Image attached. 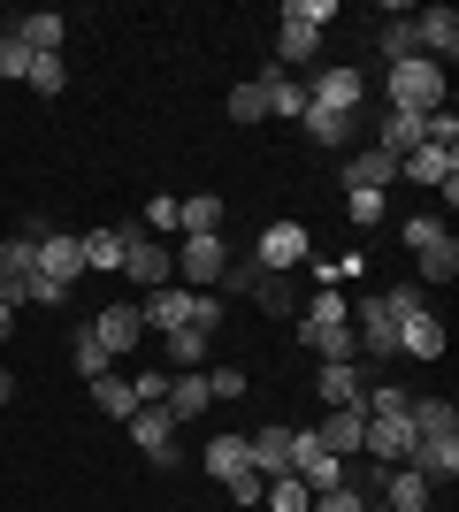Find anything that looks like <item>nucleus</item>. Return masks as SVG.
<instances>
[{
  "instance_id": "1",
  "label": "nucleus",
  "mask_w": 459,
  "mask_h": 512,
  "mask_svg": "<svg viewBox=\"0 0 459 512\" xmlns=\"http://www.w3.org/2000/svg\"><path fill=\"white\" fill-rule=\"evenodd\" d=\"M138 321H146V329H222V299H215V291H184V283H161V291H146Z\"/></svg>"
},
{
  "instance_id": "2",
  "label": "nucleus",
  "mask_w": 459,
  "mask_h": 512,
  "mask_svg": "<svg viewBox=\"0 0 459 512\" xmlns=\"http://www.w3.org/2000/svg\"><path fill=\"white\" fill-rule=\"evenodd\" d=\"M406 253H414L421 283H452L459 276V237L444 230L437 214H414V222H406Z\"/></svg>"
},
{
  "instance_id": "3",
  "label": "nucleus",
  "mask_w": 459,
  "mask_h": 512,
  "mask_svg": "<svg viewBox=\"0 0 459 512\" xmlns=\"http://www.w3.org/2000/svg\"><path fill=\"white\" fill-rule=\"evenodd\" d=\"M383 92H391V107H406V115H437L444 107V69L429 62V54H406V62H391Z\"/></svg>"
},
{
  "instance_id": "4",
  "label": "nucleus",
  "mask_w": 459,
  "mask_h": 512,
  "mask_svg": "<svg viewBox=\"0 0 459 512\" xmlns=\"http://www.w3.org/2000/svg\"><path fill=\"white\" fill-rule=\"evenodd\" d=\"M421 444V428L406 421V413H368V436H360V451H368L375 467H406Z\"/></svg>"
},
{
  "instance_id": "5",
  "label": "nucleus",
  "mask_w": 459,
  "mask_h": 512,
  "mask_svg": "<svg viewBox=\"0 0 459 512\" xmlns=\"http://www.w3.org/2000/svg\"><path fill=\"white\" fill-rule=\"evenodd\" d=\"M115 276H131L138 291H161V283L176 276V253H169V245H153L146 230H123V268H115Z\"/></svg>"
},
{
  "instance_id": "6",
  "label": "nucleus",
  "mask_w": 459,
  "mask_h": 512,
  "mask_svg": "<svg viewBox=\"0 0 459 512\" xmlns=\"http://www.w3.org/2000/svg\"><path fill=\"white\" fill-rule=\"evenodd\" d=\"M222 268H230V245H222V230L184 237V253H176V276H184V291H215Z\"/></svg>"
},
{
  "instance_id": "7",
  "label": "nucleus",
  "mask_w": 459,
  "mask_h": 512,
  "mask_svg": "<svg viewBox=\"0 0 459 512\" xmlns=\"http://www.w3.org/2000/svg\"><path fill=\"white\" fill-rule=\"evenodd\" d=\"M360 100H368V77H360L352 62L322 69V77L306 85V107H322V115H360Z\"/></svg>"
},
{
  "instance_id": "8",
  "label": "nucleus",
  "mask_w": 459,
  "mask_h": 512,
  "mask_svg": "<svg viewBox=\"0 0 459 512\" xmlns=\"http://www.w3.org/2000/svg\"><path fill=\"white\" fill-rule=\"evenodd\" d=\"M306 230L299 222H268L261 237H253V260H261V276H291V268H306Z\"/></svg>"
},
{
  "instance_id": "9",
  "label": "nucleus",
  "mask_w": 459,
  "mask_h": 512,
  "mask_svg": "<svg viewBox=\"0 0 459 512\" xmlns=\"http://www.w3.org/2000/svg\"><path fill=\"white\" fill-rule=\"evenodd\" d=\"M291 474H299L306 490H345V459H329L322 444H314V428H291Z\"/></svg>"
},
{
  "instance_id": "10",
  "label": "nucleus",
  "mask_w": 459,
  "mask_h": 512,
  "mask_svg": "<svg viewBox=\"0 0 459 512\" xmlns=\"http://www.w3.org/2000/svg\"><path fill=\"white\" fill-rule=\"evenodd\" d=\"M123 428H131V444L146 451L153 467H176V459H184V451H176V421H169L161 406H138V413H131Z\"/></svg>"
},
{
  "instance_id": "11",
  "label": "nucleus",
  "mask_w": 459,
  "mask_h": 512,
  "mask_svg": "<svg viewBox=\"0 0 459 512\" xmlns=\"http://www.w3.org/2000/svg\"><path fill=\"white\" fill-rule=\"evenodd\" d=\"M352 321H360L352 337H360V352H368V360H398V321L383 314V299H360V306H352Z\"/></svg>"
},
{
  "instance_id": "12",
  "label": "nucleus",
  "mask_w": 459,
  "mask_h": 512,
  "mask_svg": "<svg viewBox=\"0 0 459 512\" xmlns=\"http://www.w3.org/2000/svg\"><path fill=\"white\" fill-rule=\"evenodd\" d=\"M391 176H398V153H383V146H352V161H345V192H391Z\"/></svg>"
},
{
  "instance_id": "13",
  "label": "nucleus",
  "mask_w": 459,
  "mask_h": 512,
  "mask_svg": "<svg viewBox=\"0 0 459 512\" xmlns=\"http://www.w3.org/2000/svg\"><path fill=\"white\" fill-rule=\"evenodd\" d=\"M299 344H314L329 367H352V352H360L352 321H306V314H299Z\"/></svg>"
},
{
  "instance_id": "14",
  "label": "nucleus",
  "mask_w": 459,
  "mask_h": 512,
  "mask_svg": "<svg viewBox=\"0 0 459 512\" xmlns=\"http://www.w3.org/2000/svg\"><path fill=\"white\" fill-rule=\"evenodd\" d=\"M414 39H421V54L444 69L459 54V16H452V8H421V16H414Z\"/></svg>"
},
{
  "instance_id": "15",
  "label": "nucleus",
  "mask_w": 459,
  "mask_h": 512,
  "mask_svg": "<svg viewBox=\"0 0 459 512\" xmlns=\"http://www.w3.org/2000/svg\"><path fill=\"white\" fill-rule=\"evenodd\" d=\"M39 276H54L69 291V283L85 276V245H77V237H62V230H46L39 237Z\"/></svg>"
},
{
  "instance_id": "16",
  "label": "nucleus",
  "mask_w": 459,
  "mask_h": 512,
  "mask_svg": "<svg viewBox=\"0 0 459 512\" xmlns=\"http://www.w3.org/2000/svg\"><path fill=\"white\" fill-rule=\"evenodd\" d=\"M138 329H146V321H138V306H100V314H92V337L108 344V360L138 352Z\"/></svg>"
},
{
  "instance_id": "17",
  "label": "nucleus",
  "mask_w": 459,
  "mask_h": 512,
  "mask_svg": "<svg viewBox=\"0 0 459 512\" xmlns=\"http://www.w3.org/2000/svg\"><path fill=\"white\" fill-rule=\"evenodd\" d=\"M360 436H368V413H360V406H337V413H322V428H314V444H322L329 459L360 451Z\"/></svg>"
},
{
  "instance_id": "18",
  "label": "nucleus",
  "mask_w": 459,
  "mask_h": 512,
  "mask_svg": "<svg viewBox=\"0 0 459 512\" xmlns=\"http://www.w3.org/2000/svg\"><path fill=\"white\" fill-rule=\"evenodd\" d=\"M39 237H46V222H16V230L0 237V276H8V283L39 268Z\"/></svg>"
},
{
  "instance_id": "19",
  "label": "nucleus",
  "mask_w": 459,
  "mask_h": 512,
  "mask_svg": "<svg viewBox=\"0 0 459 512\" xmlns=\"http://www.w3.org/2000/svg\"><path fill=\"white\" fill-rule=\"evenodd\" d=\"M207 406H215V398H207V375H199V367H184V375L169 383V398H161V413H169L176 428H184V421H199Z\"/></svg>"
},
{
  "instance_id": "20",
  "label": "nucleus",
  "mask_w": 459,
  "mask_h": 512,
  "mask_svg": "<svg viewBox=\"0 0 459 512\" xmlns=\"http://www.w3.org/2000/svg\"><path fill=\"white\" fill-rule=\"evenodd\" d=\"M398 176H414V184H429V192H444L459 176V153H444V146H414L406 161H398Z\"/></svg>"
},
{
  "instance_id": "21",
  "label": "nucleus",
  "mask_w": 459,
  "mask_h": 512,
  "mask_svg": "<svg viewBox=\"0 0 459 512\" xmlns=\"http://www.w3.org/2000/svg\"><path fill=\"white\" fill-rule=\"evenodd\" d=\"M406 467H414L421 482H452V474H459V436H421Z\"/></svg>"
},
{
  "instance_id": "22",
  "label": "nucleus",
  "mask_w": 459,
  "mask_h": 512,
  "mask_svg": "<svg viewBox=\"0 0 459 512\" xmlns=\"http://www.w3.org/2000/svg\"><path fill=\"white\" fill-rule=\"evenodd\" d=\"M398 352H406V360H444V321L437 314H406L398 321Z\"/></svg>"
},
{
  "instance_id": "23",
  "label": "nucleus",
  "mask_w": 459,
  "mask_h": 512,
  "mask_svg": "<svg viewBox=\"0 0 459 512\" xmlns=\"http://www.w3.org/2000/svg\"><path fill=\"white\" fill-rule=\"evenodd\" d=\"M199 467L215 474V482H238V474H253V451H245V436H207Z\"/></svg>"
},
{
  "instance_id": "24",
  "label": "nucleus",
  "mask_w": 459,
  "mask_h": 512,
  "mask_svg": "<svg viewBox=\"0 0 459 512\" xmlns=\"http://www.w3.org/2000/svg\"><path fill=\"white\" fill-rule=\"evenodd\" d=\"M245 451H253V474H291V428H261V436H245Z\"/></svg>"
},
{
  "instance_id": "25",
  "label": "nucleus",
  "mask_w": 459,
  "mask_h": 512,
  "mask_svg": "<svg viewBox=\"0 0 459 512\" xmlns=\"http://www.w3.org/2000/svg\"><path fill=\"white\" fill-rule=\"evenodd\" d=\"M261 92H268V115H284V123L306 115V85L291 77V69H261Z\"/></svg>"
},
{
  "instance_id": "26",
  "label": "nucleus",
  "mask_w": 459,
  "mask_h": 512,
  "mask_svg": "<svg viewBox=\"0 0 459 512\" xmlns=\"http://www.w3.org/2000/svg\"><path fill=\"white\" fill-rule=\"evenodd\" d=\"M314 398H322L329 413H337V406H360V367H329V360H322V375H314Z\"/></svg>"
},
{
  "instance_id": "27",
  "label": "nucleus",
  "mask_w": 459,
  "mask_h": 512,
  "mask_svg": "<svg viewBox=\"0 0 459 512\" xmlns=\"http://www.w3.org/2000/svg\"><path fill=\"white\" fill-rule=\"evenodd\" d=\"M16 39L31 46V54H62V39H69V23L54 16V8H39V16H23V23H16Z\"/></svg>"
},
{
  "instance_id": "28",
  "label": "nucleus",
  "mask_w": 459,
  "mask_h": 512,
  "mask_svg": "<svg viewBox=\"0 0 459 512\" xmlns=\"http://www.w3.org/2000/svg\"><path fill=\"white\" fill-rule=\"evenodd\" d=\"M222 214H230V207H222L215 192H199V199H176V230H184V237H207V230H222Z\"/></svg>"
},
{
  "instance_id": "29",
  "label": "nucleus",
  "mask_w": 459,
  "mask_h": 512,
  "mask_svg": "<svg viewBox=\"0 0 459 512\" xmlns=\"http://www.w3.org/2000/svg\"><path fill=\"white\" fill-rule=\"evenodd\" d=\"M299 123H306L314 146H352V138H360V115H322V107H306Z\"/></svg>"
},
{
  "instance_id": "30",
  "label": "nucleus",
  "mask_w": 459,
  "mask_h": 512,
  "mask_svg": "<svg viewBox=\"0 0 459 512\" xmlns=\"http://www.w3.org/2000/svg\"><path fill=\"white\" fill-rule=\"evenodd\" d=\"M391 474V512H429V497H437V482H421L414 467H383Z\"/></svg>"
},
{
  "instance_id": "31",
  "label": "nucleus",
  "mask_w": 459,
  "mask_h": 512,
  "mask_svg": "<svg viewBox=\"0 0 459 512\" xmlns=\"http://www.w3.org/2000/svg\"><path fill=\"white\" fill-rule=\"evenodd\" d=\"M92 406L108 413V421H131V413H138V390H131V375H100V383H92Z\"/></svg>"
},
{
  "instance_id": "32",
  "label": "nucleus",
  "mask_w": 459,
  "mask_h": 512,
  "mask_svg": "<svg viewBox=\"0 0 459 512\" xmlns=\"http://www.w3.org/2000/svg\"><path fill=\"white\" fill-rule=\"evenodd\" d=\"M406 421H414L421 436H459V413H452V398H414V406H406Z\"/></svg>"
},
{
  "instance_id": "33",
  "label": "nucleus",
  "mask_w": 459,
  "mask_h": 512,
  "mask_svg": "<svg viewBox=\"0 0 459 512\" xmlns=\"http://www.w3.org/2000/svg\"><path fill=\"white\" fill-rule=\"evenodd\" d=\"M314 54H322V31H306V23H284V31H276V69L314 62Z\"/></svg>"
},
{
  "instance_id": "34",
  "label": "nucleus",
  "mask_w": 459,
  "mask_h": 512,
  "mask_svg": "<svg viewBox=\"0 0 459 512\" xmlns=\"http://www.w3.org/2000/svg\"><path fill=\"white\" fill-rule=\"evenodd\" d=\"M375 46H383V62H406V54H421V39H414V16L375 23Z\"/></svg>"
},
{
  "instance_id": "35",
  "label": "nucleus",
  "mask_w": 459,
  "mask_h": 512,
  "mask_svg": "<svg viewBox=\"0 0 459 512\" xmlns=\"http://www.w3.org/2000/svg\"><path fill=\"white\" fill-rule=\"evenodd\" d=\"M8 299H16V306H62L69 291H62L54 276H39V268H31V276H16V283H8Z\"/></svg>"
},
{
  "instance_id": "36",
  "label": "nucleus",
  "mask_w": 459,
  "mask_h": 512,
  "mask_svg": "<svg viewBox=\"0 0 459 512\" xmlns=\"http://www.w3.org/2000/svg\"><path fill=\"white\" fill-rule=\"evenodd\" d=\"M261 505H268V512H306V505H314V490H306L299 474H276V482H268V497H261Z\"/></svg>"
},
{
  "instance_id": "37",
  "label": "nucleus",
  "mask_w": 459,
  "mask_h": 512,
  "mask_svg": "<svg viewBox=\"0 0 459 512\" xmlns=\"http://www.w3.org/2000/svg\"><path fill=\"white\" fill-rule=\"evenodd\" d=\"M77 375H85V383H100V375H115V360H108V344L92 337V329H77Z\"/></svg>"
},
{
  "instance_id": "38",
  "label": "nucleus",
  "mask_w": 459,
  "mask_h": 512,
  "mask_svg": "<svg viewBox=\"0 0 459 512\" xmlns=\"http://www.w3.org/2000/svg\"><path fill=\"white\" fill-rule=\"evenodd\" d=\"M77 245H85V268H123V230H92Z\"/></svg>"
},
{
  "instance_id": "39",
  "label": "nucleus",
  "mask_w": 459,
  "mask_h": 512,
  "mask_svg": "<svg viewBox=\"0 0 459 512\" xmlns=\"http://www.w3.org/2000/svg\"><path fill=\"white\" fill-rule=\"evenodd\" d=\"M207 344H215V329H169V360L199 367V360H207Z\"/></svg>"
},
{
  "instance_id": "40",
  "label": "nucleus",
  "mask_w": 459,
  "mask_h": 512,
  "mask_svg": "<svg viewBox=\"0 0 459 512\" xmlns=\"http://www.w3.org/2000/svg\"><path fill=\"white\" fill-rule=\"evenodd\" d=\"M23 85H31V92H46V100H54V92L69 85V69H62V54H31V77H23Z\"/></svg>"
},
{
  "instance_id": "41",
  "label": "nucleus",
  "mask_w": 459,
  "mask_h": 512,
  "mask_svg": "<svg viewBox=\"0 0 459 512\" xmlns=\"http://www.w3.org/2000/svg\"><path fill=\"white\" fill-rule=\"evenodd\" d=\"M261 115H268V92H261V77H253V85L230 92V123H261Z\"/></svg>"
},
{
  "instance_id": "42",
  "label": "nucleus",
  "mask_w": 459,
  "mask_h": 512,
  "mask_svg": "<svg viewBox=\"0 0 459 512\" xmlns=\"http://www.w3.org/2000/svg\"><path fill=\"white\" fill-rule=\"evenodd\" d=\"M383 314H391V321H406V314H429L421 283H391V291H383Z\"/></svg>"
},
{
  "instance_id": "43",
  "label": "nucleus",
  "mask_w": 459,
  "mask_h": 512,
  "mask_svg": "<svg viewBox=\"0 0 459 512\" xmlns=\"http://www.w3.org/2000/svg\"><path fill=\"white\" fill-rule=\"evenodd\" d=\"M253 306H268V314H291V306H299V299H291V276H261V283H253Z\"/></svg>"
},
{
  "instance_id": "44",
  "label": "nucleus",
  "mask_w": 459,
  "mask_h": 512,
  "mask_svg": "<svg viewBox=\"0 0 459 512\" xmlns=\"http://www.w3.org/2000/svg\"><path fill=\"white\" fill-rule=\"evenodd\" d=\"M306 512H368V490H360V482H345V490H322Z\"/></svg>"
},
{
  "instance_id": "45",
  "label": "nucleus",
  "mask_w": 459,
  "mask_h": 512,
  "mask_svg": "<svg viewBox=\"0 0 459 512\" xmlns=\"http://www.w3.org/2000/svg\"><path fill=\"white\" fill-rule=\"evenodd\" d=\"M0 77H16V85L31 77V46H23L16 31H0Z\"/></svg>"
},
{
  "instance_id": "46",
  "label": "nucleus",
  "mask_w": 459,
  "mask_h": 512,
  "mask_svg": "<svg viewBox=\"0 0 459 512\" xmlns=\"http://www.w3.org/2000/svg\"><path fill=\"white\" fill-rule=\"evenodd\" d=\"M329 0H284V23H306V31H329Z\"/></svg>"
},
{
  "instance_id": "47",
  "label": "nucleus",
  "mask_w": 459,
  "mask_h": 512,
  "mask_svg": "<svg viewBox=\"0 0 459 512\" xmlns=\"http://www.w3.org/2000/svg\"><path fill=\"white\" fill-rule=\"evenodd\" d=\"M345 214H352V230H375L383 222V192H345Z\"/></svg>"
},
{
  "instance_id": "48",
  "label": "nucleus",
  "mask_w": 459,
  "mask_h": 512,
  "mask_svg": "<svg viewBox=\"0 0 459 512\" xmlns=\"http://www.w3.org/2000/svg\"><path fill=\"white\" fill-rule=\"evenodd\" d=\"M253 283H261V260H253V253L222 268V291H253Z\"/></svg>"
},
{
  "instance_id": "49",
  "label": "nucleus",
  "mask_w": 459,
  "mask_h": 512,
  "mask_svg": "<svg viewBox=\"0 0 459 512\" xmlns=\"http://www.w3.org/2000/svg\"><path fill=\"white\" fill-rule=\"evenodd\" d=\"M131 390H138V406H161V398H169V375H153V367H138V375H131Z\"/></svg>"
},
{
  "instance_id": "50",
  "label": "nucleus",
  "mask_w": 459,
  "mask_h": 512,
  "mask_svg": "<svg viewBox=\"0 0 459 512\" xmlns=\"http://www.w3.org/2000/svg\"><path fill=\"white\" fill-rule=\"evenodd\" d=\"M230 490V505H261L268 497V474H238V482H222Z\"/></svg>"
},
{
  "instance_id": "51",
  "label": "nucleus",
  "mask_w": 459,
  "mask_h": 512,
  "mask_svg": "<svg viewBox=\"0 0 459 512\" xmlns=\"http://www.w3.org/2000/svg\"><path fill=\"white\" fill-rule=\"evenodd\" d=\"M207 398H245V367H215V375H207Z\"/></svg>"
},
{
  "instance_id": "52",
  "label": "nucleus",
  "mask_w": 459,
  "mask_h": 512,
  "mask_svg": "<svg viewBox=\"0 0 459 512\" xmlns=\"http://www.w3.org/2000/svg\"><path fill=\"white\" fill-rule=\"evenodd\" d=\"M306 321H352V306H345V299H337V291H322V299L306 306Z\"/></svg>"
},
{
  "instance_id": "53",
  "label": "nucleus",
  "mask_w": 459,
  "mask_h": 512,
  "mask_svg": "<svg viewBox=\"0 0 459 512\" xmlns=\"http://www.w3.org/2000/svg\"><path fill=\"white\" fill-rule=\"evenodd\" d=\"M146 230H176V199H146Z\"/></svg>"
},
{
  "instance_id": "54",
  "label": "nucleus",
  "mask_w": 459,
  "mask_h": 512,
  "mask_svg": "<svg viewBox=\"0 0 459 512\" xmlns=\"http://www.w3.org/2000/svg\"><path fill=\"white\" fill-rule=\"evenodd\" d=\"M0 337H16V306L0 299Z\"/></svg>"
},
{
  "instance_id": "55",
  "label": "nucleus",
  "mask_w": 459,
  "mask_h": 512,
  "mask_svg": "<svg viewBox=\"0 0 459 512\" xmlns=\"http://www.w3.org/2000/svg\"><path fill=\"white\" fill-rule=\"evenodd\" d=\"M8 398H16V375H8V367H0V406H8Z\"/></svg>"
},
{
  "instance_id": "56",
  "label": "nucleus",
  "mask_w": 459,
  "mask_h": 512,
  "mask_svg": "<svg viewBox=\"0 0 459 512\" xmlns=\"http://www.w3.org/2000/svg\"><path fill=\"white\" fill-rule=\"evenodd\" d=\"M0 299H8V276H0ZM8 306H16V299H8Z\"/></svg>"
},
{
  "instance_id": "57",
  "label": "nucleus",
  "mask_w": 459,
  "mask_h": 512,
  "mask_svg": "<svg viewBox=\"0 0 459 512\" xmlns=\"http://www.w3.org/2000/svg\"><path fill=\"white\" fill-rule=\"evenodd\" d=\"M368 512H391V505H368Z\"/></svg>"
}]
</instances>
